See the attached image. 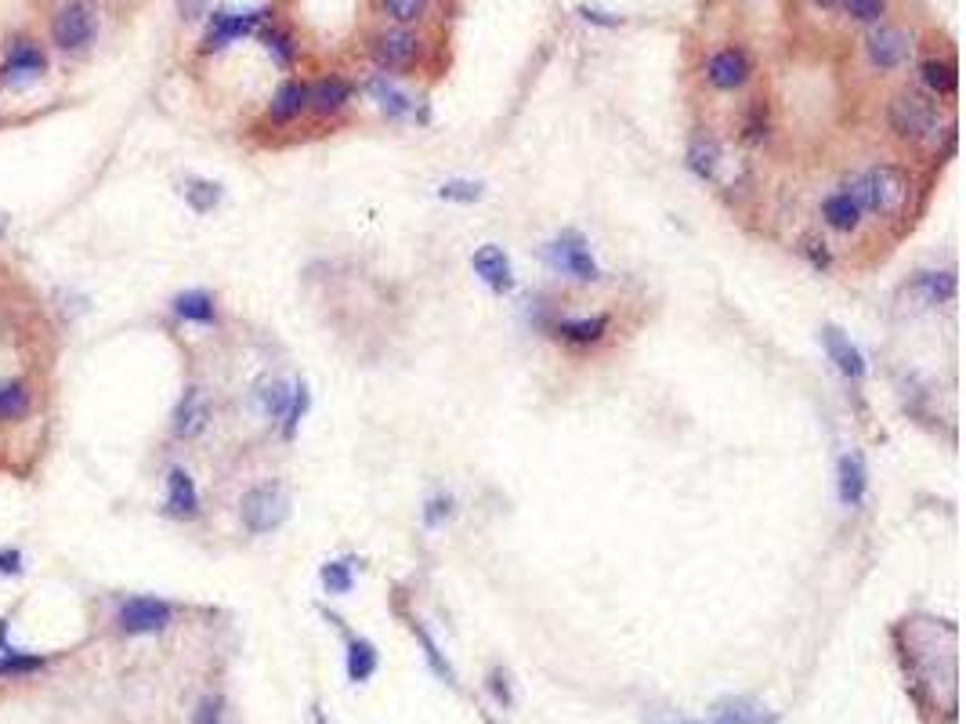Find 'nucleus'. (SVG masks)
I'll use <instances>...</instances> for the list:
<instances>
[{"instance_id":"obj_1","label":"nucleus","mask_w":966,"mask_h":724,"mask_svg":"<svg viewBox=\"0 0 966 724\" xmlns=\"http://www.w3.org/2000/svg\"><path fill=\"white\" fill-rule=\"evenodd\" d=\"M843 189L858 200L862 214L869 210V214H880V218H898L901 210L909 207L912 178L898 163H880V167H869L862 178H854Z\"/></svg>"},{"instance_id":"obj_2","label":"nucleus","mask_w":966,"mask_h":724,"mask_svg":"<svg viewBox=\"0 0 966 724\" xmlns=\"http://www.w3.org/2000/svg\"><path fill=\"white\" fill-rule=\"evenodd\" d=\"M891 127L905 142H934L938 138V102L923 91H898L891 102Z\"/></svg>"},{"instance_id":"obj_3","label":"nucleus","mask_w":966,"mask_h":724,"mask_svg":"<svg viewBox=\"0 0 966 724\" xmlns=\"http://www.w3.org/2000/svg\"><path fill=\"white\" fill-rule=\"evenodd\" d=\"M239 518L254 536L275 533L290 518V496L279 482H261L239 500Z\"/></svg>"},{"instance_id":"obj_4","label":"nucleus","mask_w":966,"mask_h":724,"mask_svg":"<svg viewBox=\"0 0 966 724\" xmlns=\"http://www.w3.org/2000/svg\"><path fill=\"white\" fill-rule=\"evenodd\" d=\"M95 8L87 0H66L62 8L55 11V22H51V37L62 51H80L84 44L95 40Z\"/></svg>"},{"instance_id":"obj_5","label":"nucleus","mask_w":966,"mask_h":724,"mask_svg":"<svg viewBox=\"0 0 966 724\" xmlns=\"http://www.w3.org/2000/svg\"><path fill=\"white\" fill-rule=\"evenodd\" d=\"M547 261L558 272H565V276L579 279V283H594L601 272H597V261L590 258V247L587 239L579 236V232H561L554 243L547 247Z\"/></svg>"},{"instance_id":"obj_6","label":"nucleus","mask_w":966,"mask_h":724,"mask_svg":"<svg viewBox=\"0 0 966 724\" xmlns=\"http://www.w3.org/2000/svg\"><path fill=\"white\" fill-rule=\"evenodd\" d=\"M174 620V609L160 598H127L120 605V630L124 634H156Z\"/></svg>"},{"instance_id":"obj_7","label":"nucleus","mask_w":966,"mask_h":724,"mask_svg":"<svg viewBox=\"0 0 966 724\" xmlns=\"http://www.w3.org/2000/svg\"><path fill=\"white\" fill-rule=\"evenodd\" d=\"M420 55V40L409 33V29H384L377 40H373V58H377L380 69H409Z\"/></svg>"},{"instance_id":"obj_8","label":"nucleus","mask_w":966,"mask_h":724,"mask_svg":"<svg viewBox=\"0 0 966 724\" xmlns=\"http://www.w3.org/2000/svg\"><path fill=\"white\" fill-rule=\"evenodd\" d=\"M749 73H753V62H749V55L742 48L717 51V55L710 58V66H706V80H710L717 91H735V87L746 84Z\"/></svg>"},{"instance_id":"obj_9","label":"nucleus","mask_w":966,"mask_h":724,"mask_svg":"<svg viewBox=\"0 0 966 724\" xmlns=\"http://www.w3.org/2000/svg\"><path fill=\"white\" fill-rule=\"evenodd\" d=\"M210 424V399L199 388H189L181 395V402L174 406L171 431L178 439H199Z\"/></svg>"},{"instance_id":"obj_10","label":"nucleus","mask_w":966,"mask_h":724,"mask_svg":"<svg viewBox=\"0 0 966 724\" xmlns=\"http://www.w3.org/2000/svg\"><path fill=\"white\" fill-rule=\"evenodd\" d=\"M471 265H474V272H478V279H482L493 294H511L514 290V268H511V258L503 254L500 247H482V250H474V258H471Z\"/></svg>"},{"instance_id":"obj_11","label":"nucleus","mask_w":966,"mask_h":724,"mask_svg":"<svg viewBox=\"0 0 966 724\" xmlns=\"http://www.w3.org/2000/svg\"><path fill=\"white\" fill-rule=\"evenodd\" d=\"M710 724H778V714L753 696H731L713 706Z\"/></svg>"},{"instance_id":"obj_12","label":"nucleus","mask_w":966,"mask_h":724,"mask_svg":"<svg viewBox=\"0 0 966 724\" xmlns=\"http://www.w3.org/2000/svg\"><path fill=\"white\" fill-rule=\"evenodd\" d=\"M44 55H40V48H33V44H26V40H19L15 48L8 51V58H4V66H0V84L8 87H22L29 84V80L37 77V73H44Z\"/></svg>"},{"instance_id":"obj_13","label":"nucleus","mask_w":966,"mask_h":724,"mask_svg":"<svg viewBox=\"0 0 966 724\" xmlns=\"http://www.w3.org/2000/svg\"><path fill=\"white\" fill-rule=\"evenodd\" d=\"M822 344H825V355L836 362V370L843 373V377H851V381H862L865 377V359L862 352L851 344V337L843 334L840 326H825L822 330Z\"/></svg>"},{"instance_id":"obj_14","label":"nucleus","mask_w":966,"mask_h":724,"mask_svg":"<svg viewBox=\"0 0 966 724\" xmlns=\"http://www.w3.org/2000/svg\"><path fill=\"white\" fill-rule=\"evenodd\" d=\"M909 48H912L909 37L894 26H880L869 37V58H872V66H880V69H898L901 62L909 58Z\"/></svg>"},{"instance_id":"obj_15","label":"nucleus","mask_w":966,"mask_h":724,"mask_svg":"<svg viewBox=\"0 0 966 724\" xmlns=\"http://www.w3.org/2000/svg\"><path fill=\"white\" fill-rule=\"evenodd\" d=\"M163 511H167L171 518H196L199 515V493H196V482H192L189 471L174 467L171 475H167V504H163Z\"/></svg>"},{"instance_id":"obj_16","label":"nucleus","mask_w":966,"mask_h":724,"mask_svg":"<svg viewBox=\"0 0 966 724\" xmlns=\"http://www.w3.org/2000/svg\"><path fill=\"white\" fill-rule=\"evenodd\" d=\"M261 22V11H218L214 15V22H210V33H207V51L214 48H225L228 40L243 37V33H250V29Z\"/></svg>"},{"instance_id":"obj_17","label":"nucleus","mask_w":966,"mask_h":724,"mask_svg":"<svg viewBox=\"0 0 966 724\" xmlns=\"http://www.w3.org/2000/svg\"><path fill=\"white\" fill-rule=\"evenodd\" d=\"M840 504L843 507H858L865 500V489H869V471H865V460L858 453H847L840 457Z\"/></svg>"},{"instance_id":"obj_18","label":"nucleus","mask_w":966,"mask_h":724,"mask_svg":"<svg viewBox=\"0 0 966 724\" xmlns=\"http://www.w3.org/2000/svg\"><path fill=\"white\" fill-rule=\"evenodd\" d=\"M608 326H612V319H608V315H583V319H561V323L554 326V334H558L565 344H579V348H587V344L605 341Z\"/></svg>"},{"instance_id":"obj_19","label":"nucleus","mask_w":966,"mask_h":724,"mask_svg":"<svg viewBox=\"0 0 966 724\" xmlns=\"http://www.w3.org/2000/svg\"><path fill=\"white\" fill-rule=\"evenodd\" d=\"M348 102H351V84L344 77H326L315 87H308V109H315L319 116L341 113Z\"/></svg>"},{"instance_id":"obj_20","label":"nucleus","mask_w":966,"mask_h":724,"mask_svg":"<svg viewBox=\"0 0 966 724\" xmlns=\"http://www.w3.org/2000/svg\"><path fill=\"white\" fill-rule=\"evenodd\" d=\"M822 218H825V225H829V229L854 232L858 225H862V207H858V200H854L851 192L840 189V192H833V196H825Z\"/></svg>"},{"instance_id":"obj_21","label":"nucleus","mask_w":966,"mask_h":724,"mask_svg":"<svg viewBox=\"0 0 966 724\" xmlns=\"http://www.w3.org/2000/svg\"><path fill=\"white\" fill-rule=\"evenodd\" d=\"M304 109H308V84H301V80H286V84L275 91L272 105H268V116H272V124H290V120H297Z\"/></svg>"},{"instance_id":"obj_22","label":"nucleus","mask_w":966,"mask_h":724,"mask_svg":"<svg viewBox=\"0 0 966 724\" xmlns=\"http://www.w3.org/2000/svg\"><path fill=\"white\" fill-rule=\"evenodd\" d=\"M174 315L189 319V323H214L218 319V305H214V294L207 290H185V294L174 297Z\"/></svg>"},{"instance_id":"obj_23","label":"nucleus","mask_w":966,"mask_h":724,"mask_svg":"<svg viewBox=\"0 0 966 724\" xmlns=\"http://www.w3.org/2000/svg\"><path fill=\"white\" fill-rule=\"evenodd\" d=\"M377 667H380L377 645L366 638H351V645H348V677L351 681H355V685L370 681V677L377 674Z\"/></svg>"},{"instance_id":"obj_24","label":"nucleus","mask_w":966,"mask_h":724,"mask_svg":"<svg viewBox=\"0 0 966 724\" xmlns=\"http://www.w3.org/2000/svg\"><path fill=\"white\" fill-rule=\"evenodd\" d=\"M919 73H923V84H927L934 95H956L959 77H956V62H952V58H927Z\"/></svg>"},{"instance_id":"obj_25","label":"nucleus","mask_w":966,"mask_h":724,"mask_svg":"<svg viewBox=\"0 0 966 724\" xmlns=\"http://www.w3.org/2000/svg\"><path fill=\"white\" fill-rule=\"evenodd\" d=\"M717 163H720L717 138H710V134H699V138L688 145V167H692V174H695V178H713Z\"/></svg>"},{"instance_id":"obj_26","label":"nucleus","mask_w":966,"mask_h":724,"mask_svg":"<svg viewBox=\"0 0 966 724\" xmlns=\"http://www.w3.org/2000/svg\"><path fill=\"white\" fill-rule=\"evenodd\" d=\"M29 384L26 381H0V420H19L29 413Z\"/></svg>"},{"instance_id":"obj_27","label":"nucleus","mask_w":966,"mask_h":724,"mask_svg":"<svg viewBox=\"0 0 966 724\" xmlns=\"http://www.w3.org/2000/svg\"><path fill=\"white\" fill-rule=\"evenodd\" d=\"M290 395H294V388H286L283 381H261V388H257L261 413L268 420H283L286 410H290Z\"/></svg>"},{"instance_id":"obj_28","label":"nucleus","mask_w":966,"mask_h":724,"mask_svg":"<svg viewBox=\"0 0 966 724\" xmlns=\"http://www.w3.org/2000/svg\"><path fill=\"white\" fill-rule=\"evenodd\" d=\"M919 290L927 297L930 305H941V301H952L956 297V272H923L919 276Z\"/></svg>"},{"instance_id":"obj_29","label":"nucleus","mask_w":966,"mask_h":724,"mask_svg":"<svg viewBox=\"0 0 966 724\" xmlns=\"http://www.w3.org/2000/svg\"><path fill=\"white\" fill-rule=\"evenodd\" d=\"M185 200L196 214H207L221 203V185L218 181H189L185 185Z\"/></svg>"},{"instance_id":"obj_30","label":"nucleus","mask_w":966,"mask_h":724,"mask_svg":"<svg viewBox=\"0 0 966 724\" xmlns=\"http://www.w3.org/2000/svg\"><path fill=\"white\" fill-rule=\"evenodd\" d=\"M319 576H322L326 594H348L351 587H355V569H351L348 562H326Z\"/></svg>"},{"instance_id":"obj_31","label":"nucleus","mask_w":966,"mask_h":724,"mask_svg":"<svg viewBox=\"0 0 966 724\" xmlns=\"http://www.w3.org/2000/svg\"><path fill=\"white\" fill-rule=\"evenodd\" d=\"M44 667V659L40 656H29V652H11V648H4L0 652V677H19V674H33V670Z\"/></svg>"},{"instance_id":"obj_32","label":"nucleus","mask_w":966,"mask_h":724,"mask_svg":"<svg viewBox=\"0 0 966 724\" xmlns=\"http://www.w3.org/2000/svg\"><path fill=\"white\" fill-rule=\"evenodd\" d=\"M304 413H308V388H304V384H294V395H290V410H286V417H283V435H286V439H294V435H297Z\"/></svg>"},{"instance_id":"obj_33","label":"nucleus","mask_w":966,"mask_h":724,"mask_svg":"<svg viewBox=\"0 0 966 724\" xmlns=\"http://www.w3.org/2000/svg\"><path fill=\"white\" fill-rule=\"evenodd\" d=\"M438 196H442V200H453V203H474V200H482V181H464V178L446 181V185L438 189Z\"/></svg>"},{"instance_id":"obj_34","label":"nucleus","mask_w":966,"mask_h":724,"mask_svg":"<svg viewBox=\"0 0 966 724\" xmlns=\"http://www.w3.org/2000/svg\"><path fill=\"white\" fill-rule=\"evenodd\" d=\"M413 634H417V638H420V645H424V656H427V663H431V667H435V674H438V677H446L449 685H456V674H453V667H449L446 659H442V652H438V645H435V641L427 638V630H424V627H417V623H413Z\"/></svg>"},{"instance_id":"obj_35","label":"nucleus","mask_w":966,"mask_h":724,"mask_svg":"<svg viewBox=\"0 0 966 724\" xmlns=\"http://www.w3.org/2000/svg\"><path fill=\"white\" fill-rule=\"evenodd\" d=\"M373 95L380 98V109H384V113H388V116H402V113H409V98H406V95H398L395 87L384 84V80H377V84H373Z\"/></svg>"},{"instance_id":"obj_36","label":"nucleus","mask_w":966,"mask_h":724,"mask_svg":"<svg viewBox=\"0 0 966 724\" xmlns=\"http://www.w3.org/2000/svg\"><path fill=\"white\" fill-rule=\"evenodd\" d=\"M843 8L858 22H880L883 11H887V0H843Z\"/></svg>"},{"instance_id":"obj_37","label":"nucleus","mask_w":966,"mask_h":724,"mask_svg":"<svg viewBox=\"0 0 966 724\" xmlns=\"http://www.w3.org/2000/svg\"><path fill=\"white\" fill-rule=\"evenodd\" d=\"M424 4L427 0H384V8H388V15L395 22H413L424 15Z\"/></svg>"},{"instance_id":"obj_38","label":"nucleus","mask_w":966,"mask_h":724,"mask_svg":"<svg viewBox=\"0 0 966 724\" xmlns=\"http://www.w3.org/2000/svg\"><path fill=\"white\" fill-rule=\"evenodd\" d=\"M800 254H807L811 258V265L815 268H829V243L825 239H815V236H804V243H800Z\"/></svg>"},{"instance_id":"obj_39","label":"nucleus","mask_w":966,"mask_h":724,"mask_svg":"<svg viewBox=\"0 0 966 724\" xmlns=\"http://www.w3.org/2000/svg\"><path fill=\"white\" fill-rule=\"evenodd\" d=\"M449 515H453V496H435V500L424 507V522L427 525H442Z\"/></svg>"},{"instance_id":"obj_40","label":"nucleus","mask_w":966,"mask_h":724,"mask_svg":"<svg viewBox=\"0 0 966 724\" xmlns=\"http://www.w3.org/2000/svg\"><path fill=\"white\" fill-rule=\"evenodd\" d=\"M265 40H268V51H272V55L279 58L283 66H290V62H294V40L286 37V33H268Z\"/></svg>"},{"instance_id":"obj_41","label":"nucleus","mask_w":966,"mask_h":724,"mask_svg":"<svg viewBox=\"0 0 966 724\" xmlns=\"http://www.w3.org/2000/svg\"><path fill=\"white\" fill-rule=\"evenodd\" d=\"M192 724H221V699H203Z\"/></svg>"},{"instance_id":"obj_42","label":"nucleus","mask_w":966,"mask_h":724,"mask_svg":"<svg viewBox=\"0 0 966 724\" xmlns=\"http://www.w3.org/2000/svg\"><path fill=\"white\" fill-rule=\"evenodd\" d=\"M489 688H493V696L500 699L503 706H511V685H507V674H503V670H493V674H489Z\"/></svg>"},{"instance_id":"obj_43","label":"nucleus","mask_w":966,"mask_h":724,"mask_svg":"<svg viewBox=\"0 0 966 724\" xmlns=\"http://www.w3.org/2000/svg\"><path fill=\"white\" fill-rule=\"evenodd\" d=\"M22 572V554L15 547L0 551V576H19Z\"/></svg>"},{"instance_id":"obj_44","label":"nucleus","mask_w":966,"mask_h":724,"mask_svg":"<svg viewBox=\"0 0 966 724\" xmlns=\"http://www.w3.org/2000/svg\"><path fill=\"white\" fill-rule=\"evenodd\" d=\"M655 724H710V721H688V717H663V721Z\"/></svg>"},{"instance_id":"obj_45","label":"nucleus","mask_w":966,"mask_h":724,"mask_svg":"<svg viewBox=\"0 0 966 724\" xmlns=\"http://www.w3.org/2000/svg\"><path fill=\"white\" fill-rule=\"evenodd\" d=\"M485 724H496V721H489V717H485Z\"/></svg>"},{"instance_id":"obj_46","label":"nucleus","mask_w":966,"mask_h":724,"mask_svg":"<svg viewBox=\"0 0 966 724\" xmlns=\"http://www.w3.org/2000/svg\"><path fill=\"white\" fill-rule=\"evenodd\" d=\"M0 232H4V221H0Z\"/></svg>"},{"instance_id":"obj_47","label":"nucleus","mask_w":966,"mask_h":724,"mask_svg":"<svg viewBox=\"0 0 966 724\" xmlns=\"http://www.w3.org/2000/svg\"><path fill=\"white\" fill-rule=\"evenodd\" d=\"M825 4H833V0H825Z\"/></svg>"}]
</instances>
